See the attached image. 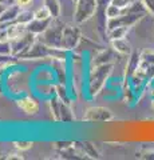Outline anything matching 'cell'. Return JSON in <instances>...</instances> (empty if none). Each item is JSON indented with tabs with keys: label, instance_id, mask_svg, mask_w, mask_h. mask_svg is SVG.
<instances>
[{
	"label": "cell",
	"instance_id": "1",
	"mask_svg": "<svg viewBox=\"0 0 154 160\" xmlns=\"http://www.w3.org/2000/svg\"><path fill=\"white\" fill-rule=\"evenodd\" d=\"M113 71V63L101 64V66L93 67V71L88 79V92L90 95H97L105 86L106 80Z\"/></svg>",
	"mask_w": 154,
	"mask_h": 160
},
{
	"label": "cell",
	"instance_id": "2",
	"mask_svg": "<svg viewBox=\"0 0 154 160\" xmlns=\"http://www.w3.org/2000/svg\"><path fill=\"white\" fill-rule=\"evenodd\" d=\"M98 0H78L75 3L74 11V20L75 23H83L91 19L97 13Z\"/></svg>",
	"mask_w": 154,
	"mask_h": 160
},
{
	"label": "cell",
	"instance_id": "3",
	"mask_svg": "<svg viewBox=\"0 0 154 160\" xmlns=\"http://www.w3.org/2000/svg\"><path fill=\"white\" fill-rule=\"evenodd\" d=\"M36 36L38 35L29 32V31H26L23 32L20 36L15 38L12 40H9L11 42V56H22L24 52H27L31 46L34 43L36 42Z\"/></svg>",
	"mask_w": 154,
	"mask_h": 160
},
{
	"label": "cell",
	"instance_id": "4",
	"mask_svg": "<svg viewBox=\"0 0 154 160\" xmlns=\"http://www.w3.org/2000/svg\"><path fill=\"white\" fill-rule=\"evenodd\" d=\"M63 28L61 23H51V26L47 28L46 32H43L42 42L54 48H62V36H63Z\"/></svg>",
	"mask_w": 154,
	"mask_h": 160
},
{
	"label": "cell",
	"instance_id": "5",
	"mask_svg": "<svg viewBox=\"0 0 154 160\" xmlns=\"http://www.w3.org/2000/svg\"><path fill=\"white\" fill-rule=\"evenodd\" d=\"M81 29L74 26H64L63 28V36H62V48L64 51L77 48V46L81 42Z\"/></svg>",
	"mask_w": 154,
	"mask_h": 160
},
{
	"label": "cell",
	"instance_id": "6",
	"mask_svg": "<svg viewBox=\"0 0 154 160\" xmlns=\"http://www.w3.org/2000/svg\"><path fill=\"white\" fill-rule=\"evenodd\" d=\"M114 119V115L109 108L106 107H91L84 112L83 120L84 122H101L107 123Z\"/></svg>",
	"mask_w": 154,
	"mask_h": 160
},
{
	"label": "cell",
	"instance_id": "7",
	"mask_svg": "<svg viewBox=\"0 0 154 160\" xmlns=\"http://www.w3.org/2000/svg\"><path fill=\"white\" fill-rule=\"evenodd\" d=\"M22 11V7L18 6L16 3L12 4V6H8L4 8V11L0 13V24H9L13 23L16 18L19 16V13Z\"/></svg>",
	"mask_w": 154,
	"mask_h": 160
},
{
	"label": "cell",
	"instance_id": "8",
	"mask_svg": "<svg viewBox=\"0 0 154 160\" xmlns=\"http://www.w3.org/2000/svg\"><path fill=\"white\" fill-rule=\"evenodd\" d=\"M54 19H44V20H40V19H34L31 23L27 26V31L35 33V35H42L43 32L47 31V28L51 26Z\"/></svg>",
	"mask_w": 154,
	"mask_h": 160
},
{
	"label": "cell",
	"instance_id": "9",
	"mask_svg": "<svg viewBox=\"0 0 154 160\" xmlns=\"http://www.w3.org/2000/svg\"><path fill=\"white\" fill-rule=\"evenodd\" d=\"M18 107L23 109L24 112H26L27 115H35L38 113L39 111V104L35 99L32 98H28V96H24L22 99L18 100Z\"/></svg>",
	"mask_w": 154,
	"mask_h": 160
},
{
	"label": "cell",
	"instance_id": "10",
	"mask_svg": "<svg viewBox=\"0 0 154 160\" xmlns=\"http://www.w3.org/2000/svg\"><path fill=\"white\" fill-rule=\"evenodd\" d=\"M111 47L114 48V51L119 55H125V56H130L133 49L130 43L126 40V38L123 39H117V40H111Z\"/></svg>",
	"mask_w": 154,
	"mask_h": 160
},
{
	"label": "cell",
	"instance_id": "11",
	"mask_svg": "<svg viewBox=\"0 0 154 160\" xmlns=\"http://www.w3.org/2000/svg\"><path fill=\"white\" fill-rule=\"evenodd\" d=\"M142 63V56L138 52H131V55L129 56V62L126 66V75L127 76H133L135 75V72L138 71Z\"/></svg>",
	"mask_w": 154,
	"mask_h": 160
},
{
	"label": "cell",
	"instance_id": "12",
	"mask_svg": "<svg viewBox=\"0 0 154 160\" xmlns=\"http://www.w3.org/2000/svg\"><path fill=\"white\" fill-rule=\"evenodd\" d=\"M113 49H103L101 51L95 58L93 60V67H97V66H101V64H107V63H113L114 56H113Z\"/></svg>",
	"mask_w": 154,
	"mask_h": 160
},
{
	"label": "cell",
	"instance_id": "13",
	"mask_svg": "<svg viewBox=\"0 0 154 160\" xmlns=\"http://www.w3.org/2000/svg\"><path fill=\"white\" fill-rule=\"evenodd\" d=\"M44 7H46L54 20H58L59 15H61L62 7H61V2L59 0H44Z\"/></svg>",
	"mask_w": 154,
	"mask_h": 160
},
{
	"label": "cell",
	"instance_id": "14",
	"mask_svg": "<svg viewBox=\"0 0 154 160\" xmlns=\"http://www.w3.org/2000/svg\"><path fill=\"white\" fill-rule=\"evenodd\" d=\"M129 28L130 27H123V26H119V27H114L111 29L107 31V38L109 40H117V39H123L126 38V35L129 32Z\"/></svg>",
	"mask_w": 154,
	"mask_h": 160
},
{
	"label": "cell",
	"instance_id": "15",
	"mask_svg": "<svg viewBox=\"0 0 154 160\" xmlns=\"http://www.w3.org/2000/svg\"><path fill=\"white\" fill-rule=\"evenodd\" d=\"M34 19H35V15H34V12L28 11V9H22L20 13H19V16L16 18V20H15V23L23 24V26H28V24L31 23Z\"/></svg>",
	"mask_w": 154,
	"mask_h": 160
},
{
	"label": "cell",
	"instance_id": "16",
	"mask_svg": "<svg viewBox=\"0 0 154 160\" xmlns=\"http://www.w3.org/2000/svg\"><path fill=\"white\" fill-rule=\"evenodd\" d=\"M105 12H106L107 19H115V18H118V16H121V15L125 12V9H121V8H118L117 6H114V4L109 3L107 6H106Z\"/></svg>",
	"mask_w": 154,
	"mask_h": 160
},
{
	"label": "cell",
	"instance_id": "17",
	"mask_svg": "<svg viewBox=\"0 0 154 160\" xmlns=\"http://www.w3.org/2000/svg\"><path fill=\"white\" fill-rule=\"evenodd\" d=\"M72 119H74V116H72L68 106L61 103V120H63V122H71Z\"/></svg>",
	"mask_w": 154,
	"mask_h": 160
},
{
	"label": "cell",
	"instance_id": "18",
	"mask_svg": "<svg viewBox=\"0 0 154 160\" xmlns=\"http://www.w3.org/2000/svg\"><path fill=\"white\" fill-rule=\"evenodd\" d=\"M0 55H3V56H11V42L9 40L0 39Z\"/></svg>",
	"mask_w": 154,
	"mask_h": 160
},
{
	"label": "cell",
	"instance_id": "19",
	"mask_svg": "<svg viewBox=\"0 0 154 160\" xmlns=\"http://www.w3.org/2000/svg\"><path fill=\"white\" fill-rule=\"evenodd\" d=\"M82 147H83V149H84V153L88 155L90 158H99L98 151H97L95 148H94V146H93L91 143L84 142V143H82Z\"/></svg>",
	"mask_w": 154,
	"mask_h": 160
},
{
	"label": "cell",
	"instance_id": "20",
	"mask_svg": "<svg viewBox=\"0 0 154 160\" xmlns=\"http://www.w3.org/2000/svg\"><path fill=\"white\" fill-rule=\"evenodd\" d=\"M34 15H35V19H40V20H44V19H52L51 13H50V11H48L46 7L38 8L36 11L34 12Z\"/></svg>",
	"mask_w": 154,
	"mask_h": 160
},
{
	"label": "cell",
	"instance_id": "21",
	"mask_svg": "<svg viewBox=\"0 0 154 160\" xmlns=\"http://www.w3.org/2000/svg\"><path fill=\"white\" fill-rule=\"evenodd\" d=\"M15 147H16L19 151H28L29 148L32 147V142H24V140H20V142H15Z\"/></svg>",
	"mask_w": 154,
	"mask_h": 160
},
{
	"label": "cell",
	"instance_id": "22",
	"mask_svg": "<svg viewBox=\"0 0 154 160\" xmlns=\"http://www.w3.org/2000/svg\"><path fill=\"white\" fill-rule=\"evenodd\" d=\"M109 3L114 4V6H117L118 8H121V9H126L131 4L130 0H110Z\"/></svg>",
	"mask_w": 154,
	"mask_h": 160
},
{
	"label": "cell",
	"instance_id": "23",
	"mask_svg": "<svg viewBox=\"0 0 154 160\" xmlns=\"http://www.w3.org/2000/svg\"><path fill=\"white\" fill-rule=\"evenodd\" d=\"M141 2L143 3V6L146 7L147 12L151 13L153 16H154V0H141Z\"/></svg>",
	"mask_w": 154,
	"mask_h": 160
},
{
	"label": "cell",
	"instance_id": "24",
	"mask_svg": "<svg viewBox=\"0 0 154 160\" xmlns=\"http://www.w3.org/2000/svg\"><path fill=\"white\" fill-rule=\"evenodd\" d=\"M140 158H142V159H154V149H147V151L142 152Z\"/></svg>",
	"mask_w": 154,
	"mask_h": 160
},
{
	"label": "cell",
	"instance_id": "25",
	"mask_svg": "<svg viewBox=\"0 0 154 160\" xmlns=\"http://www.w3.org/2000/svg\"><path fill=\"white\" fill-rule=\"evenodd\" d=\"M32 2L34 0H16V4L23 8V7H28L29 4H32Z\"/></svg>",
	"mask_w": 154,
	"mask_h": 160
},
{
	"label": "cell",
	"instance_id": "26",
	"mask_svg": "<svg viewBox=\"0 0 154 160\" xmlns=\"http://www.w3.org/2000/svg\"><path fill=\"white\" fill-rule=\"evenodd\" d=\"M6 159H16V160H22L23 156H22V155H19V153L11 152V153H8V156H6Z\"/></svg>",
	"mask_w": 154,
	"mask_h": 160
},
{
	"label": "cell",
	"instance_id": "27",
	"mask_svg": "<svg viewBox=\"0 0 154 160\" xmlns=\"http://www.w3.org/2000/svg\"><path fill=\"white\" fill-rule=\"evenodd\" d=\"M8 60V56H3V55H0V63H4Z\"/></svg>",
	"mask_w": 154,
	"mask_h": 160
},
{
	"label": "cell",
	"instance_id": "28",
	"mask_svg": "<svg viewBox=\"0 0 154 160\" xmlns=\"http://www.w3.org/2000/svg\"><path fill=\"white\" fill-rule=\"evenodd\" d=\"M4 8H6V7H3V4H2V3H0V13H2V12L4 11Z\"/></svg>",
	"mask_w": 154,
	"mask_h": 160
},
{
	"label": "cell",
	"instance_id": "29",
	"mask_svg": "<svg viewBox=\"0 0 154 160\" xmlns=\"http://www.w3.org/2000/svg\"><path fill=\"white\" fill-rule=\"evenodd\" d=\"M151 106H153V108H154V98H153V102H151Z\"/></svg>",
	"mask_w": 154,
	"mask_h": 160
},
{
	"label": "cell",
	"instance_id": "30",
	"mask_svg": "<svg viewBox=\"0 0 154 160\" xmlns=\"http://www.w3.org/2000/svg\"><path fill=\"white\" fill-rule=\"evenodd\" d=\"M72 2H74V3H77V2H78V0H72Z\"/></svg>",
	"mask_w": 154,
	"mask_h": 160
},
{
	"label": "cell",
	"instance_id": "31",
	"mask_svg": "<svg viewBox=\"0 0 154 160\" xmlns=\"http://www.w3.org/2000/svg\"><path fill=\"white\" fill-rule=\"evenodd\" d=\"M3 2H4V0H0V3H3Z\"/></svg>",
	"mask_w": 154,
	"mask_h": 160
}]
</instances>
